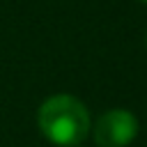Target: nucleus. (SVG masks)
I'll return each instance as SVG.
<instances>
[{"label":"nucleus","instance_id":"f257e3e1","mask_svg":"<svg viewBox=\"0 0 147 147\" xmlns=\"http://www.w3.org/2000/svg\"><path fill=\"white\" fill-rule=\"evenodd\" d=\"M41 133L60 147H74L83 142L90 133V113L71 94L48 96L37 113Z\"/></svg>","mask_w":147,"mask_h":147},{"label":"nucleus","instance_id":"f03ea898","mask_svg":"<svg viewBox=\"0 0 147 147\" xmlns=\"http://www.w3.org/2000/svg\"><path fill=\"white\" fill-rule=\"evenodd\" d=\"M138 133V119L133 113L115 108L103 113L94 124V142L99 147H126Z\"/></svg>","mask_w":147,"mask_h":147},{"label":"nucleus","instance_id":"7ed1b4c3","mask_svg":"<svg viewBox=\"0 0 147 147\" xmlns=\"http://www.w3.org/2000/svg\"><path fill=\"white\" fill-rule=\"evenodd\" d=\"M142 2H147V0H142Z\"/></svg>","mask_w":147,"mask_h":147}]
</instances>
